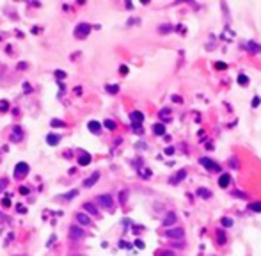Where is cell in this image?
Segmentation results:
<instances>
[{
	"mask_svg": "<svg viewBox=\"0 0 261 256\" xmlns=\"http://www.w3.org/2000/svg\"><path fill=\"white\" fill-rule=\"evenodd\" d=\"M215 68H219V69H226V64H224V62H217Z\"/></svg>",
	"mask_w": 261,
	"mask_h": 256,
	"instance_id": "bcb514c9",
	"label": "cell"
},
{
	"mask_svg": "<svg viewBox=\"0 0 261 256\" xmlns=\"http://www.w3.org/2000/svg\"><path fill=\"white\" fill-rule=\"evenodd\" d=\"M98 180H100V173H98V171H94V173H92V174H91V176H89V178H87L85 182H84V187L91 189V187H92V185H94V183H96Z\"/></svg>",
	"mask_w": 261,
	"mask_h": 256,
	"instance_id": "9c48e42d",
	"label": "cell"
},
{
	"mask_svg": "<svg viewBox=\"0 0 261 256\" xmlns=\"http://www.w3.org/2000/svg\"><path fill=\"white\" fill-rule=\"evenodd\" d=\"M238 84L240 85H247L249 84V77L247 75H238Z\"/></svg>",
	"mask_w": 261,
	"mask_h": 256,
	"instance_id": "83f0119b",
	"label": "cell"
},
{
	"mask_svg": "<svg viewBox=\"0 0 261 256\" xmlns=\"http://www.w3.org/2000/svg\"><path fill=\"white\" fill-rule=\"evenodd\" d=\"M172 101H176V103H181L183 100H181V96H178V94H172Z\"/></svg>",
	"mask_w": 261,
	"mask_h": 256,
	"instance_id": "74e56055",
	"label": "cell"
},
{
	"mask_svg": "<svg viewBox=\"0 0 261 256\" xmlns=\"http://www.w3.org/2000/svg\"><path fill=\"white\" fill-rule=\"evenodd\" d=\"M11 130H12L11 141H12V142H20V141L23 139V130H21V126H12Z\"/></svg>",
	"mask_w": 261,
	"mask_h": 256,
	"instance_id": "ba28073f",
	"label": "cell"
},
{
	"mask_svg": "<svg viewBox=\"0 0 261 256\" xmlns=\"http://www.w3.org/2000/svg\"><path fill=\"white\" fill-rule=\"evenodd\" d=\"M165 237H169V238H183L185 237V230L183 228H169L167 231H165Z\"/></svg>",
	"mask_w": 261,
	"mask_h": 256,
	"instance_id": "3957f363",
	"label": "cell"
},
{
	"mask_svg": "<svg viewBox=\"0 0 261 256\" xmlns=\"http://www.w3.org/2000/svg\"><path fill=\"white\" fill-rule=\"evenodd\" d=\"M135 246H137L139 249H142V247H144V242H142V240H135Z\"/></svg>",
	"mask_w": 261,
	"mask_h": 256,
	"instance_id": "c3c4849f",
	"label": "cell"
},
{
	"mask_svg": "<svg viewBox=\"0 0 261 256\" xmlns=\"http://www.w3.org/2000/svg\"><path fill=\"white\" fill-rule=\"evenodd\" d=\"M156 256H176V253H174V251H167V249H164V251H158Z\"/></svg>",
	"mask_w": 261,
	"mask_h": 256,
	"instance_id": "f1b7e54d",
	"label": "cell"
},
{
	"mask_svg": "<svg viewBox=\"0 0 261 256\" xmlns=\"http://www.w3.org/2000/svg\"><path fill=\"white\" fill-rule=\"evenodd\" d=\"M84 230L80 228V226H71L69 228V237L73 238V240H80V238H84Z\"/></svg>",
	"mask_w": 261,
	"mask_h": 256,
	"instance_id": "52a82bcc",
	"label": "cell"
},
{
	"mask_svg": "<svg viewBox=\"0 0 261 256\" xmlns=\"http://www.w3.org/2000/svg\"><path fill=\"white\" fill-rule=\"evenodd\" d=\"M55 240H57V237H55V235H52V237H50V240H48V244H46V246H48V247H50V246H52V244H53V242H55Z\"/></svg>",
	"mask_w": 261,
	"mask_h": 256,
	"instance_id": "f6af8a7d",
	"label": "cell"
},
{
	"mask_svg": "<svg viewBox=\"0 0 261 256\" xmlns=\"http://www.w3.org/2000/svg\"><path fill=\"white\" fill-rule=\"evenodd\" d=\"M16 210H18L20 214H25V212H27V208H25L23 205H18V206H16Z\"/></svg>",
	"mask_w": 261,
	"mask_h": 256,
	"instance_id": "ab89813d",
	"label": "cell"
},
{
	"mask_svg": "<svg viewBox=\"0 0 261 256\" xmlns=\"http://www.w3.org/2000/svg\"><path fill=\"white\" fill-rule=\"evenodd\" d=\"M169 112H171V110H169V109H162V110H160V116H162V117H165V119H167V117H169Z\"/></svg>",
	"mask_w": 261,
	"mask_h": 256,
	"instance_id": "d590c367",
	"label": "cell"
},
{
	"mask_svg": "<svg viewBox=\"0 0 261 256\" xmlns=\"http://www.w3.org/2000/svg\"><path fill=\"white\" fill-rule=\"evenodd\" d=\"M201 166H204L208 171H213V173H217V171H220V167H219V164H215L213 160H210V158H206V157H203L201 160Z\"/></svg>",
	"mask_w": 261,
	"mask_h": 256,
	"instance_id": "5b68a950",
	"label": "cell"
},
{
	"mask_svg": "<svg viewBox=\"0 0 261 256\" xmlns=\"http://www.w3.org/2000/svg\"><path fill=\"white\" fill-rule=\"evenodd\" d=\"M50 125H52V126H66V123H64V121H60V119H52V121H50Z\"/></svg>",
	"mask_w": 261,
	"mask_h": 256,
	"instance_id": "4dcf8cb0",
	"label": "cell"
},
{
	"mask_svg": "<svg viewBox=\"0 0 261 256\" xmlns=\"http://www.w3.org/2000/svg\"><path fill=\"white\" fill-rule=\"evenodd\" d=\"M103 125H105V128H108V130H116V126H117L116 121H112V119H105Z\"/></svg>",
	"mask_w": 261,
	"mask_h": 256,
	"instance_id": "484cf974",
	"label": "cell"
},
{
	"mask_svg": "<svg viewBox=\"0 0 261 256\" xmlns=\"http://www.w3.org/2000/svg\"><path fill=\"white\" fill-rule=\"evenodd\" d=\"M27 174H28V164H25V162H18L16 167H14V176L20 180V178H23V176H27Z\"/></svg>",
	"mask_w": 261,
	"mask_h": 256,
	"instance_id": "7a4b0ae2",
	"label": "cell"
},
{
	"mask_svg": "<svg viewBox=\"0 0 261 256\" xmlns=\"http://www.w3.org/2000/svg\"><path fill=\"white\" fill-rule=\"evenodd\" d=\"M25 68H27V62H20L18 64V69H25Z\"/></svg>",
	"mask_w": 261,
	"mask_h": 256,
	"instance_id": "681fc988",
	"label": "cell"
},
{
	"mask_svg": "<svg viewBox=\"0 0 261 256\" xmlns=\"http://www.w3.org/2000/svg\"><path fill=\"white\" fill-rule=\"evenodd\" d=\"M105 89H107V93H110V94H117V93H119V85H117V84H108Z\"/></svg>",
	"mask_w": 261,
	"mask_h": 256,
	"instance_id": "44dd1931",
	"label": "cell"
},
{
	"mask_svg": "<svg viewBox=\"0 0 261 256\" xmlns=\"http://www.w3.org/2000/svg\"><path fill=\"white\" fill-rule=\"evenodd\" d=\"M217 240H219V244H220V246H224V244H226V240H228V238H226V233H224L222 230H217Z\"/></svg>",
	"mask_w": 261,
	"mask_h": 256,
	"instance_id": "7402d4cb",
	"label": "cell"
},
{
	"mask_svg": "<svg viewBox=\"0 0 261 256\" xmlns=\"http://www.w3.org/2000/svg\"><path fill=\"white\" fill-rule=\"evenodd\" d=\"M220 224H222L224 228H233V219H229V217H222V219H220Z\"/></svg>",
	"mask_w": 261,
	"mask_h": 256,
	"instance_id": "cb8c5ba5",
	"label": "cell"
},
{
	"mask_svg": "<svg viewBox=\"0 0 261 256\" xmlns=\"http://www.w3.org/2000/svg\"><path fill=\"white\" fill-rule=\"evenodd\" d=\"M229 183H231V176L226 173V174H222L220 178H219V185L222 187V189H226V187H229Z\"/></svg>",
	"mask_w": 261,
	"mask_h": 256,
	"instance_id": "2e32d148",
	"label": "cell"
},
{
	"mask_svg": "<svg viewBox=\"0 0 261 256\" xmlns=\"http://www.w3.org/2000/svg\"><path fill=\"white\" fill-rule=\"evenodd\" d=\"M119 71H121L123 75H126V73H128V66H124V64H123V66L119 68Z\"/></svg>",
	"mask_w": 261,
	"mask_h": 256,
	"instance_id": "60d3db41",
	"label": "cell"
},
{
	"mask_svg": "<svg viewBox=\"0 0 261 256\" xmlns=\"http://www.w3.org/2000/svg\"><path fill=\"white\" fill-rule=\"evenodd\" d=\"M172 153H174V148H172V146L165 148V155H172Z\"/></svg>",
	"mask_w": 261,
	"mask_h": 256,
	"instance_id": "7bdbcfd3",
	"label": "cell"
},
{
	"mask_svg": "<svg viewBox=\"0 0 261 256\" xmlns=\"http://www.w3.org/2000/svg\"><path fill=\"white\" fill-rule=\"evenodd\" d=\"M245 48H247L251 53H258V52H261V44L260 43H256V41H247V43H245Z\"/></svg>",
	"mask_w": 261,
	"mask_h": 256,
	"instance_id": "30bf717a",
	"label": "cell"
},
{
	"mask_svg": "<svg viewBox=\"0 0 261 256\" xmlns=\"http://www.w3.org/2000/svg\"><path fill=\"white\" fill-rule=\"evenodd\" d=\"M185 178H187V169H180L174 176L169 178V183H171V185H178V183H181Z\"/></svg>",
	"mask_w": 261,
	"mask_h": 256,
	"instance_id": "277c9868",
	"label": "cell"
},
{
	"mask_svg": "<svg viewBox=\"0 0 261 256\" xmlns=\"http://www.w3.org/2000/svg\"><path fill=\"white\" fill-rule=\"evenodd\" d=\"M55 77H57V80H62V78H66V71L57 69V71H55Z\"/></svg>",
	"mask_w": 261,
	"mask_h": 256,
	"instance_id": "d6a6232c",
	"label": "cell"
},
{
	"mask_svg": "<svg viewBox=\"0 0 261 256\" xmlns=\"http://www.w3.org/2000/svg\"><path fill=\"white\" fill-rule=\"evenodd\" d=\"M76 196H78V190H71V192H68V194H64V196H62V198H64V199H68V201H69V199H71V198H76Z\"/></svg>",
	"mask_w": 261,
	"mask_h": 256,
	"instance_id": "f546056e",
	"label": "cell"
},
{
	"mask_svg": "<svg viewBox=\"0 0 261 256\" xmlns=\"http://www.w3.org/2000/svg\"><path fill=\"white\" fill-rule=\"evenodd\" d=\"M174 222H176V214H174V212H169V214L165 215V219H164L162 224H164L165 228H169V226H172Z\"/></svg>",
	"mask_w": 261,
	"mask_h": 256,
	"instance_id": "7c38bea8",
	"label": "cell"
},
{
	"mask_svg": "<svg viewBox=\"0 0 261 256\" xmlns=\"http://www.w3.org/2000/svg\"><path fill=\"white\" fill-rule=\"evenodd\" d=\"M130 119H132V123H142L144 121V114L140 110H133L130 114Z\"/></svg>",
	"mask_w": 261,
	"mask_h": 256,
	"instance_id": "4fadbf2b",
	"label": "cell"
},
{
	"mask_svg": "<svg viewBox=\"0 0 261 256\" xmlns=\"http://www.w3.org/2000/svg\"><path fill=\"white\" fill-rule=\"evenodd\" d=\"M249 210H251V212H258V214H260V212H261V203H260V201H258V203H249Z\"/></svg>",
	"mask_w": 261,
	"mask_h": 256,
	"instance_id": "d4e9b609",
	"label": "cell"
},
{
	"mask_svg": "<svg viewBox=\"0 0 261 256\" xmlns=\"http://www.w3.org/2000/svg\"><path fill=\"white\" fill-rule=\"evenodd\" d=\"M132 130H133L135 133H139V135H140V133L144 132V130H142V125H140V123H132Z\"/></svg>",
	"mask_w": 261,
	"mask_h": 256,
	"instance_id": "4316f807",
	"label": "cell"
},
{
	"mask_svg": "<svg viewBox=\"0 0 261 256\" xmlns=\"http://www.w3.org/2000/svg\"><path fill=\"white\" fill-rule=\"evenodd\" d=\"M260 103H261V98H260V96H254V98H252V107L256 109V107H258Z\"/></svg>",
	"mask_w": 261,
	"mask_h": 256,
	"instance_id": "e575fe53",
	"label": "cell"
},
{
	"mask_svg": "<svg viewBox=\"0 0 261 256\" xmlns=\"http://www.w3.org/2000/svg\"><path fill=\"white\" fill-rule=\"evenodd\" d=\"M197 196L203 198V199H210V198H212V192H210L208 189H203V187H201V189H197Z\"/></svg>",
	"mask_w": 261,
	"mask_h": 256,
	"instance_id": "ffe728a7",
	"label": "cell"
},
{
	"mask_svg": "<svg viewBox=\"0 0 261 256\" xmlns=\"http://www.w3.org/2000/svg\"><path fill=\"white\" fill-rule=\"evenodd\" d=\"M231 196H235V198H242V199H247V194H244V192H240V190H233Z\"/></svg>",
	"mask_w": 261,
	"mask_h": 256,
	"instance_id": "1f68e13d",
	"label": "cell"
},
{
	"mask_svg": "<svg viewBox=\"0 0 261 256\" xmlns=\"http://www.w3.org/2000/svg\"><path fill=\"white\" fill-rule=\"evenodd\" d=\"M153 132L156 135H165V126L162 123H156V125H153Z\"/></svg>",
	"mask_w": 261,
	"mask_h": 256,
	"instance_id": "d6986e66",
	"label": "cell"
},
{
	"mask_svg": "<svg viewBox=\"0 0 261 256\" xmlns=\"http://www.w3.org/2000/svg\"><path fill=\"white\" fill-rule=\"evenodd\" d=\"M59 141H60V135H57V133H48V135H46V142H48L50 146H57Z\"/></svg>",
	"mask_w": 261,
	"mask_h": 256,
	"instance_id": "9a60e30c",
	"label": "cell"
},
{
	"mask_svg": "<svg viewBox=\"0 0 261 256\" xmlns=\"http://www.w3.org/2000/svg\"><path fill=\"white\" fill-rule=\"evenodd\" d=\"M20 192H21V194H28V189H27V187H21Z\"/></svg>",
	"mask_w": 261,
	"mask_h": 256,
	"instance_id": "816d5d0a",
	"label": "cell"
},
{
	"mask_svg": "<svg viewBox=\"0 0 261 256\" xmlns=\"http://www.w3.org/2000/svg\"><path fill=\"white\" fill-rule=\"evenodd\" d=\"M76 221H78L82 226H89V224H91V219H89L87 214H76Z\"/></svg>",
	"mask_w": 261,
	"mask_h": 256,
	"instance_id": "e0dca14e",
	"label": "cell"
},
{
	"mask_svg": "<svg viewBox=\"0 0 261 256\" xmlns=\"http://www.w3.org/2000/svg\"><path fill=\"white\" fill-rule=\"evenodd\" d=\"M142 171H144V173H140V174H142L144 178H149V176H151V173H149V169H142Z\"/></svg>",
	"mask_w": 261,
	"mask_h": 256,
	"instance_id": "ee69618b",
	"label": "cell"
},
{
	"mask_svg": "<svg viewBox=\"0 0 261 256\" xmlns=\"http://www.w3.org/2000/svg\"><path fill=\"white\" fill-rule=\"evenodd\" d=\"M229 164H231V166H233L235 169L238 167V162H236V158H231V160H229Z\"/></svg>",
	"mask_w": 261,
	"mask_h": 256,
	"instance_id": "7dc6e473",
	"label": "cell"
},
{
	"mask_svg": "<svg viewBox=\"0 0 261 256\" xmlns=\"http://www.w3.org/2000/svg\"><path fill=\"white\" fill-rule=\"evenodd\" d=\"M119 198H121V199H119V201H121V205H124V203H126V198H128V192H126V190H123V192L119 194Z\"/></svg>",
	"mask_w": 261,
	"mask_h": 256,
	"instance_id": "836d02e7",
	"label": "cell"
},
{
	"mask_svg": "<svg viewBox=\"0 0 261 256\" xmlns=\"http://www.w3.org/2000/svg\"><path fill=\"white\" fill-rule=\"evenodd\" d=\"M84 210L89 212V214H92V215H98V208H96L94 203H85V205H84Z\"/></svg>",
	"mask_w": 261,
	"mask_h": 256,
	"instance_id": "ac0fdd59",
	"label": "cell"
},
{
	"mask_svg": "<svg viewBox=\"0 0 261 256\" xmlns=\"http://www.w3.org/2000/svg\"><path fill=\"white\" fill-rule=\"evenodd\" d=\"M89 32H91V25H89V23H78V25L75 27V37H78V39L87 37Z\"/></svg>",
	"mask_w": 261,
	"mask_h": 256,
	"instance_id": "6da1fadb",
	"label": "cell"
},
{
	"mask_svg": "<svg viewBox=\"0 0 261 256\" xmlns=\"http://www.w3.org/2000/svg\"><path fill=\"white\" fill-rule=\"evenodd\" d=\"M174 30V27H171V25H160L158 27V32L160 34H169V32H172Z\"/></svg>",
	"mask_w": 261,
	"mask_h": 256,
	"instance_id": "603a6c76",
	"label": "cell"
},
{
	"mask_svg": "<svg viewBox=\"0 0 261 256\" xmlns=\"http://www.w3.org/2000/svg\"><path fill=\"white\" fill-rule=\"evenodd\" d=\"M9 199H11V198H9V196H5V198H4V201H2V205H4V206H9V205H11V201H9Z\"/></svg>",
	"mask_w": 261,
	"mask_h": 256,
	"instance_id": "f35d334b",
	"label": "cell"
},
{
	"mask_svg": "<svg viewBox=\"0 0 261 256\" xmlns=\"http://www.w3.org/2000/svg\"><path fill=\"white\" fill-rule=\"evenodd\" d=\"M78 164H80V166H89V164H91V155H89L87 151H82V153L78 155Z\"/></svg>",
	"mask_w": 261,
	"mask_h": 256,
	"instance_id": "8fae6325",
	"label": "cell"
},
{
	"mask_svg": "<svg viewBox=\"0 0 261 256\" xmlns=\"http://www.w3.org/2000/svg\"><path fill=\"white\" fill-rule=\"evenodd\" d=\"M98 203H100L103 208H107V210H110L112 205H114V201H112V198H110L108 194H101V196H98Z\"/></svg>",
	"mask_w": 261,
	"mask_h": 256,
	"instance_id": "8992f818",
	"label": "cell"
},
{
	"mask_svg": "<svg viewBox=\"0 0 261 256\" xmlns=\"http://www.w3.org/2000/svg\"><path fill=\"white\" fill-rule=\"evenodd\" d=\"M23 91H25V93H30V85H28V84H23Z\"/></svg>",
	"mask_w": 261,
	"mask_h": 256,
	"instance_id": "f907efd6",
	"label": "cell"
},
{
	"mask_svg": "<svg viewBox=\"0 0 261 256\" xmlns=\"http://www.w3.org/2000/svg\"><path fill=\"white\" fill-rule=\"evenodd\" d=\"M87 128H89L91 133H100V132H101V125H100L98 121H89V123H87Z\"/></svg>",
	"mask_w": 261,
	"mask_h": 256,
	"instance_id": "5bb4252c",
	"label": "cell"
},
{
	"mask_svg": "<svg viewBox=\"0 0 261 256\" xmlns=\"http://www.w3.org/2000/svg\"><path fill=\"white\" fill-rule=\"evenodd\" d=\"M5 187H7V180H5V178H2V180H0V192H2Z\"/></svg>",
	"mask_w": 261,
	"mask_h": 256,
	"instance_id": "8d00e7d4",
	"label": "cell"
},
{
	"mask_svg": "<svg viewBox=\"0 0 261 256\" xmlns=\"http://www.w3.org/2000/svg\"><path fill=\"white\" fill-rule=\"evenodd\" d=\"M7 107H9V105H7V101H2V105H0V110H2V112H5V110H7Z\"/></svg>",
	"mask_w": 261,
	"mask_h": 256,
	"instance_id": "b9f144b4",
	"label": "cell"
}]
</instances>
